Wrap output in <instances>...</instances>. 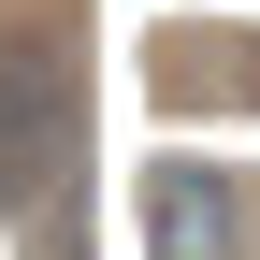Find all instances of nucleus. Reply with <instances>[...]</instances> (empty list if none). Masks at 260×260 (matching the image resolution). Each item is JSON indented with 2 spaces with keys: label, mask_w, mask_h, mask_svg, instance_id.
I'll use <instances>...</instances> for the list:
<instances>
[{
  "label": "nucleus",
  "mask_w": 260,
  "mask_h": 260,
  "mask_svg": "<svg viewBox=\"0 0 260 260\" xmlns=\"http://www.w3.org/2000/svg\"><path fill=\"white\" fill-rule=\"evenodd\" d=\"M87 174V87L58 44H0V203L44 217L58 188Z\"/></svg>",
  "instance_id": "obj_1"
}]
</instances>
